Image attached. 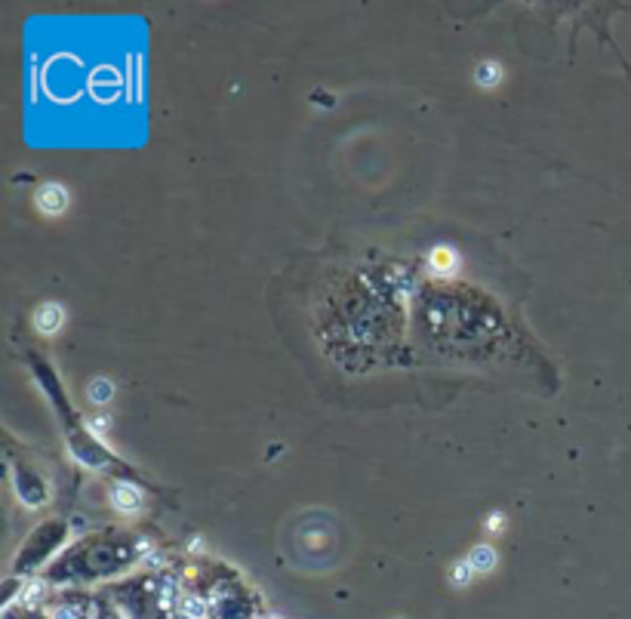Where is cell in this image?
<instances>
[{
	"instance_id": "1",
	"label": "cell",
	"mask_w": 631,
	"mask_h": 619,
	"mask_svg": "<svg viewBox=\"0 0 631 619\" xmlns=\"http://www.w3.org/2000/svg\"><path fill=\"white\" fill-rule=\"evenodd\" d=\"M34 207L50 216V219H59L62 213L72 207V195L62 182H44L37 192H34Z\"/></svg>"
},
{
	"instance_id": "2",
	"label": "cell",
	"mask_w": 631,
	"mask_h": 619,
	"mask_svg": "<svg viewBox=\"0 0 631 619\" xmlns=\"http://www.w3.org/2000/svg\"><path fill=\"white\" fill-rule=\"evenodd\" d=\"M31 321H34V330L50 339V336L62 333V327H65L68 315H65V308H62L59 303H44V305H37V308H34Z\"/></svg>"
},
{
	"instance_id": "3",
	"label": "cell",
	"mask_w": 631,
	"mask_h": 619,
	"mask_svg": "<svg viewBox=\"0 0 631 619\" xmlns=\"http://www.w3.org/2000/svg\"><path fill=\"white\" fill-rule=\"evenodd\" d=\"M428 269L437 278H453V274H459V269H463V257L450 243H437V247H432V253H428Z\"/></svg>"
},
{
	"instance_id": "4",
	"label": "cell",
	"mask_w": 631,
	"mask_h": 619,
	"mask_svg": "<svg viewBox=\"0 0 631 619\" xmlns=\"http://www.w3.org/2000/svg\"><path fill=\"white\" fill-rule=\"evenodd\" d=\"M111 506H115V512L121 514H139L142 506H145V497H142V490L135 484L121 481L111 487Z\"/></svg>"
},
{
	"instance_id": "5",
	"label": "cell",
	"mask_w": 631,
	"mask_h": 619,
	"mask_svg": "<svg viewBox=\"0 0 631 619\" xmlns=\"http://www.w3.org/2000/svg\"><path fill=\"white\" fill-rule=\"evenodd\" d=\"M502 77H505V68L493 59H483L478 68H475V84L481 87V90H497L499 84H502Z\"/></svg>"
},
{
	"instance_id": "6",
	"label": "cell",
	"mask_w": 631,
	"mask_h": 619,
	"mask_svg": "<svg viewBox=\"0 0 631 619\" xmlns=\"http://www.w3.org/2000/svg\"><path fill=\"white\" fill-rule=\"evenodd\" d=\"M497 549L493 545H475L471 549V555H468V564L475 567V574H490L493 567H497Z\"/></svg>"
},
{
	"instance_id": "7",
	"label": "cell",
	"mask_w": 631,
	"mask_h": 619,
	"mask_svg": "<svg viewBox=\"0 0 631 619\" xmlns=\"http://www.w3.org/2000/svg\"><path fill=\"white\" fill-rule=\"evenodd\" d=\"M87 394H90L93 404H106V401L115 398V389H111V382H108V379H93L90 392Z\"/></svg>"
},
{
	"instance_id": "8",
	"label": "cell",
	"mask_w": 631,
	"mask_h": 619,
	"mask_svg": "<svg viewBox=\"0 0 631 619\" xmlns=\"http://www.w3.org/2000/svg\"><path fill=\"white\" fill-rule=\"evenodd\" d=\"M471 576H475V567L468 564V558L453 564V574H450L453 586H468V583H471Z\"/></svg>"
},
{
	"instance_id": "9",
	"label": "cell",
	"mask_w": 631,
	"mask_h": 619,
	"mask_svg": "<svg viewBox=\"0 0 631 619\" xmlns=\"http://www.w3.org/2000/svg\"><path fill=\"white\" fill-rule=\"evenodd\" d=\"M483 528H487V533H493V536H499V533L505 530V514L493 512V514H490V518H487V524H483Z\"/></svg>"
}]
</instances>
